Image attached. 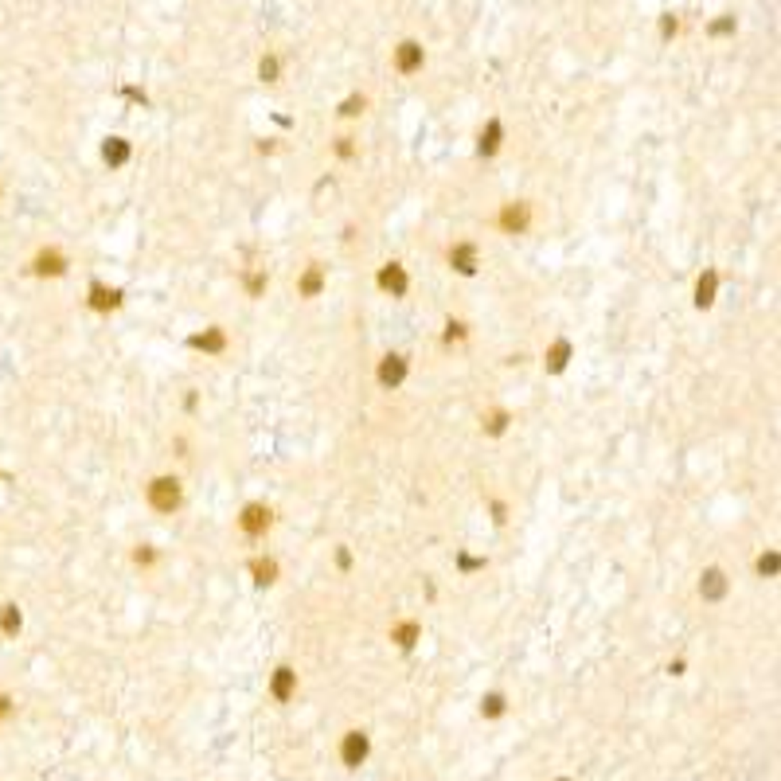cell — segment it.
Masks as SVG:
<instances>
[{"label":"cell","mask_w":781,"mask_h":781,"mask_svg":"<svg viewBox=\"0 0 781 781\" xmlns=\"http://www.w3.org/2000/svg\"><path fill=\"white\" fill-rule=\"evenodd\" d=\"M180 500H184L180 477H156L153 485H148V504H153L156 512H164V516H172V512L180 508Z\"/></svg>","instance_id":"cell-1"},{"label":"cell","mask_w":781,"mask_h":781,"mask_svg":"<svg viewBox=\"0 0 781 781\" xmlns=\"http://www.w3.org/2000/svg\"><path fill=\"white\" fill-rule=\"evenodd\" d=\"M368 754H371V738H368V730H348V735L340 738V762H344L348 770L363 766V762H368Z\"/></svg>","instance_id":"cell-2"},{"label":"cell","mask_w":781,"mask_h":781,"mask_svg":"<svg viewBox=\"0 0 781 781\" xmlns=\"http://www.w3.org/2000/svg\"><path fill=\"white\" fill-rule=\"evenodd\" d=\"M531 227V203L528 199H512V203L500 207V231L508 235H523Z\"/></svg>","instance_id":"cell-3"},{"label":"cell","mask_w":781,"mask_h":781,"mask_svg":"<svg viewBox=\"0 0 781 781\" xmlns=\"http://www.w3.org/2000/svg\"><path fill=\"white\" fill-rule=\"evenodd\" d=\"M270 523H273V512L266 508V504H246L243 508V516H238V528L246 531V535H266V531H270Z\"/></svg>","instance_id":"cell-4"},{"label":"cell","mask_w":781,"mask_h":781,"mask_svg":"<svg viewBox=\"0 0 781 781\" xmlns=\"http://www.w3.org/2000/svg\"><path fill=\"white\" fill-rule=\"evenodd\" d=\"M379 289L383 293H390V297H403L406 289H410V278H406V266L403 262H387L383 270H379Z\"/></svg>","instance_id":"cell-5"},{"label":"cell","mask_w":781,"mask_h":781,"mask_svg":"<svg viewBox=\"0 0 781 781\" xmlns=\"http://www.w3.org/2000/svg\"><path fill=\"white\" fill-rule=\"evenodd\" d=\"M379 383H383L387 390H395L398 383L406 379V356H398V352H387L383 360H379Z\"/></svg>","instance_id":"cell-6"},{"label":"cell","mask_w":781,"mask_h":781,"mask_svg":"<svg viewBox=\"0 0 781 781\" xmlns=\"http://www.w3.org/2000/svg\"><path fill=\"white\" fill-rule=\"evenodd\" d=\"M31 273H39V278H63L66 273V258L55 246H47V251L36 254V262H31Z\"/></svg>","instance_id":"cell-7"},{"label":"cell","mask_w":781,"mask_h":781,"mask_svg":"<svg viewBox=\"0 0 781 781\" xmlns=\"http://www.w3.org/2000/svg\"><path fill=\"white\" fill-rule=\"evenodd\" d=\"M188 344L196 348V352H203V356H219L223 348H227V332H223L219 325H211V328H203V332H196Z\"/></svg>","instance_id":"cell-8"},{"label":"cell","mask_w":781,"mask_h":781,"mask_svg":"<svg viewBox=\"0 0 781 781\" xmlns=\"http://www.w3.org/2000/svg\"><path fill=\"white\" fill-rule=\"evenodd\" d=\"M121 305V289L106 286V281H94L90 286V309L94 313H114Z\"/></svg>","instance_id":"cell-9"},{"label":"cell","mask_w":781,"mask_h":781,"mask_svg":"<svg viewBox=\"0 0 781 781\" xmlns=\"http://www.w3.org/2000/svg\"><path fill=\"white\" fill-rule=\"evenodd\" d=\"M570 356H575V348H570V340L567 336H559L551 348L543 352V368L551 371V376H559V371H567V363H570Z\"/></svg>","instance_id":"cell-10"},{"label":"cell","mask_w":781,"mask_h":781,"mask_svg":"<svg viewBox=\"0 0 781 781\" xmlns=\"http://www.w3.org/2000/svg\"><path fill=\"white\" fill-rule=\"evenodd\" d=\"M293 692H297V672L289 668V664H281V668L273 672V680H270V695L278 703H289V700H293Z\"/></svg>","instance_id":"cell-11"},{"label":"cell","mask_w":781,"mask_h":781,"mask_svg":"<svg viewBox=\"0 0 781 781\" xmlns=\"http://www.w3.org/2000/svg\"><path fill=\"white\" fill-rule=\"evenodd\" d=\"M450 266L457 273H465V278H473V273H477V246H473V243L450 246Z\"/></svg>","instance_id":"cell-12"},{"label":"cell","mask_w":781,"mask_h":781,"mask_svg":"<svg viewBox=\"0 0 781 781\" xmlns=\"http://www.w3.org/2000/svg\"><path fill=\"white\" fill-rule=\"evenodd\" d=\"M395 66L403 74H414L422 66V44H414V39H403L398 44V51H395Z\"/></svg>","instance_id":"cell-13"},{"label":"cell","mask_w":781,"mask_h":781,"mask_svg":"<svg viewBox=\"0 0 781 781\" xmlns=\"http://www.w3.org/2000/svg\"><path fill=\"white\" fill-rule=\"evenodd\" d=\"M715 289H719V273L703 270L700 281H695V309H711L715 305Z\"/></svg>","instance_id":"cell-14"},{"label":"cell","mask_w":781,"mask_h":781,"mask_svg":"<svg viewBox=\"0 0 781 781\" xmlns=\"http://www.w3.org/2000/svg\"><path fill=\"white\" fill-rule=\"evenodd\" d=\"M700 594L707 598V602H719L722 594H727V575H722L719 567H707L700 578Z\"/></svg>","instance_id":"cell-15"},{"label":"cell","mask_w":781,"mask_h":781,"mask_svg":"<svg viewBox=\"0 0 781 781\" xmlns=\"http://www.w3.org/2000/svg\"><path fill=\"white\" fill-rule=\"evenodd\" d=\"M390 641H395L403 652H410L414 645L422 641V625H418V621H398V625L390 629Z\"/></svg>","instance_id":"cell-16"},{"label":"cell","mask_w":781,"mask_h":781,"mask_svg":"<svg viewBox=\"0 0 781 781\" xmlns=\"http://www.w3.org/2000/svg\"><path fill=\"white\" fill-rule=\"evenodd\" d=\"M129 141L126 137H106V145H102V161L110 164V168H121V164L129 161Z\"/></svg>","instance_id":"cell-17"},{"label":"cell","mask_w":781,"mask_h":781,"mask_svg":"<svg viewBox=\"0 0 781 781\" xmlns=\"http://www.w3.org/2000/svg\"><path fill=\"white\" fill-rule=\"evenodd\" d=\"M321 289H325V266H321V262H309L305 278L297 281V293H301V297H317Z\"/></svg>","instance_id":"cell-18"},{"label":"cell","mask_w":781,"mask_h":781,"mask_svg":"<svg viewBox=\"0 0 781 781\" xmlns=\"http://www.w3.org/2000/svg\"><path fill=\"white\" fill-rule=\"evenodd\" d=\"M500 137H504V126L493 118L485 129H480V145H477V153H480V156H493L496 148H500Z\"/></svg>","instance_id":"cell-19"},{"label":"cell","mask_w":781,"mask_h":781,"mask_svg":"<svg viewBox=\"0 0 781 781\" xmlns=\"http://www.w3.org/2000/svg\"><path fill=\"white\" fill-rule=\"evenodd\" d=\"M251 575H254V583H258V586H273V583H278V563H273V559H254L251 563Z\"/></svg>","instance_id":"cell-20"},{"label":"cell","mask_w":781,"mask_h":781,"mask_svg":"<svg viewBox=\"0 0 781 781\" xmlns=\"http://www.w3.org/2000/svg\"><path fill=\"white\" fill-rule=\"evenodd\" d=\"M20 625H24L20 610H16V605H0V633L16 637V633H20Z\"/></svg>","instance_id":"cell-21"},{"label":"cell","mask_w":781,"mask_h":781,"mask_svg":"<svg viewBox=\"0 0 781 781\" xmlns=\"http://www.w3.org/2000/svg\"><path fill=\"white\" fill-rule=\"evenodd\" d=\"M480 422H485V434H493V438H496V434H504V430H508L512 414H508V410H488Z\"/></svg>","instance_id":"cell-22"},{"label":"cell","mask_w":781,"mask_h":781,"mask_svg":"<svg viewBox=\"0 0 781 781\" xmlns=\"http://www.w3.org/2000/svg\"><path fill=\"white\" fill-rule=\"evenodd\" d=\"M480 715L500 719V715H504V695H500V692H488L485 700H480Z\"/></svg>","instance_id":"cell-23"},{"label":"cell","mask_w":781,"mask_h":781,"mask_svg":"<svg viewBox=\"0 0 781 781\" xmlns=\"http://www.w3.org/2000/svg\"><path fill=\"white\" fill-rule=\"evenodd\" d=\"M754 570H758L762 578H774V575H777V551H766V555H758V563H754Z\"/></svg>","instance_id":"cell-24"},{"label":"cell","mask_w":781,"mask_h":781,"mask_svg":"<svg viewBox=\"0 0 781 781\" xmlns=\"http://www.w3.org/2000/svg\"><path fill=\"white\" fill-rule=\"evenodd\" d=\"M363 94H352V98H344V102H340V114H344V118H356V114H363Z\"/></svg>","instance_id":"cell-25"},{"label":"cell","mask_w":781,"mask_h":781,"mask_svg":"<svg viewBox=\"0 0 781 781\" xmlns=\"http://www.w3.org/2000/svg\"><path fill=\"white\" fill-rule=\"evenodd\" d=\"M465 336H469V325H465V321H450V325H445V344L465 340Z\"/></svg>","instance_id":"cell-26"},{"label":"cell","mask_w":781,"mask_h":781,"mask_svg":"<svg viewBox=\"0 0 781 781\" xmlns=\"http://www.w3.org/2000/svg\"><path fill=\"white\" fill-rule=\"evenodd\" d=\"M258 74L266 82H278V59H273V55H266V59L258 63Z\"/></svg>","instance_id":"cell-27"},{"label":"cell","mask_w":781,"mask_h":781,"mask_svg":"<svg viewBox=\"0 0 781 781\" xmlns=\"http://www.w3.org/2000/svg\"><path fill=\"white\" fill-rule=\"evenodd\" d=\"M262 289H266V273L258 270V273H251V278H246V293H251V297H258Z\"/></svg>","instance_id":"cell-28"},{"label":"cell","mask_w":781,"mask_h":781,"mask_svg":"<svg viewBox=\"0 0 781 781\" xmlns=\"http://www.w3.org/2000/svg\"><path fill=\"white\" fill-rule=\"evenodd\" d=\"M153 559H156V555H153V547H141V551H133V563H137V567H148Z\"/></svg>","instance_id":"cell-29"},{"label":"cell","mask_w":781,"mask_h":781,"mask_svg":"<svg viewBox=\"0 0 781 781\" xmlns=\"http://www.w3.org/2000/svg\"><path fill=\"white\" fill-rule=\"evenodd\" d=\"M727 31H735V20H730V16H727V20H715V24H711V36H727Z\"/></svg>","instance_id":"cell-30"},{"label":"cell","mask_w":781,"mask_h":781,"mask_svg":"<svg viewBox=\"0 0 781 781\" xmlns=\"http://www.w3.org/2000/svg\"><path fill=\"white\" fill-rule=\"evenodd\" d=\"M336 153H340V156H344V161H348V156H352V153H356V145H352V137H336Z\"/></svg>","instance_id":"cell-31"},{"label":"cell","mask_w":781,"mask_h":781,"mask_svg":"<svg viewBox=\"0 0 781 781\" xmlns=\"http://www.w3.org/2000/svg\"><path fill=\"white\" fill-rule=\"evenodd\" d=\"M8 715H12V700H8L4 692H0V722H4Z\"/></svg>","instance_id":"cell-32"},{"label":"cell","mask_w":781,"mask_h":781,"mask_svg":"<svg viewBox=\"0 0 781 781\" xmlns=\"http://www.w3.org/2000/svg\"><path fill=\"white\" fill-rule=\"evenodd\" d=\"M504 512H508V508H504L500 500H493V520H496V523H504V520H508V516H504Z\"/></svg>","instance_id":"cell-33"},{"label":"cell","mask_w":781,"mask_h":781,"mask_svg":"<svg viewBox=\"0 0 781 781\" xmlns=\"http://www.w3.org/2000/svg\"><path fill=\"white\" fill-rule=\"evenodd\" d=\"M660 31H664V36H676V20H672V16H664V20H660Z\"/></svg>","instance_id":"cell-34"},{"label":"cell","mask_w":781,"mask_h":781,"mask_svg":"<svg viewBox=\"0 0 781 781\" xmlns=\"http://www.w3.org/2000/svg\"><path fill=\"white\" fill-rule=\"evenodd\" d=\"M559 781H570V777H559Z\"/></svg>","instance_id":"cell-35"}]
</instances>
